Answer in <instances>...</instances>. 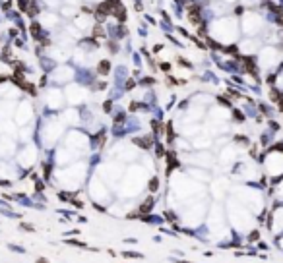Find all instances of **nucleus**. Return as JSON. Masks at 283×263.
Instances as JSON below:
<instances>
[{
  "label": "nucleus",
  "mask_w": 283,
  "mask_h": 263,
  "mask_svg": "<svg viewBox=\"0 0 283 263\" xmlns=\"http://www.w3.org/2000/svg\"><path fill=\"white\" fill-rule=\"evenodd\" d=\"M250 240H258V232H252V234H250Z\"/></svg>",
  "instance_id": "39448f33"
},
{
  "label": "nucleus",
  "mask_w": 283,
  "mask_h": 263,
  "mask_svg": "<svg viewBox=\"0 0 283 263\" xmlns=\"http://www.w3.org/2000/svg\"><path fill=\"white\" fill-rule=\"evenodd\" d=\"M37 263H49L47 259H37Z\"/></svg>",
  "instance_id": "423d86ee"
},
{
  "label": "nucleus",
  "mask_w": 283,
  "mask_h": 263,
  "mask_svg": "<svg viewBox=\"0 0 283 263\" xmlns=\"http://www.w3.org/2000/svg\"><path fill=\"white\" fill-rule=\"evenodd\" d=\"M136 143H138L140 147H149L151 145V139L149 138H140V139H136Z\"/></svg>",
  "instance_id": "f257e3e1"
},
{
  "label": "nucleus",
  "mask_w": 283,
  "mask_h": 263,
  "mask_svg": "<svg viewBox=\"0 0 283 263\" xmlns=\"http://www.w3.org/2000/svg\"><path fill=\"white\" fill-rule=\"evenodd\" d=\"M99 72H101V73H107V72H109V62H101V66H99Z\"/></svg>",
  "instance_id": "7ed1b4c3"
},
{
  "label": "nucleus",
  "mask_w": 283,
  "mask_h": 263,
  "mask_svg": "<svg viewBox=\"0 0 283 263\" xmlns=\"http://www.w3.org/2000/svg\"><path fill=\"white\" fill-rule=\"evenodd\" d=\"M149 190H157V180H151L149 182Z\"/></svg>",
  "instance_id": "20e7f679"
},
{
  "label": "nucleus",
  "mask_w": 283,
  "mask_h": 263,
  "mask_svg": "<svg viewBox=\"0 0 283 263\" xmlns=\"http://www.w3.org/2000/svg\"><path fill=\"white\" fill-rule=\"evenodd\" d=\"M151 205H153V199H148V201L142 205V211H149V209H151Z\"/></svg>",
  "instance_id": "f03ea898"
}]
</instances>
